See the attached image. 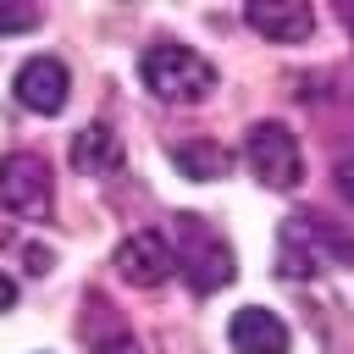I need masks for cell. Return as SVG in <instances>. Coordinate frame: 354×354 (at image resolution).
Masks as SVG:
<instances>
[{
	"label": "cell",
	"instance_id": "9a60e30c",
	"mask_svg": "<svg viewBox=\"0 0 354 354\" xmlns=\"http://www.w3.org/2000/svg\"><path fill=\"white\" fill-rule=\"evenodd\" d=\"M11 304H17V282H11V277H6V271H0V315H6V310H11Z\"/></svg>",
	"mask_w": 354,
	"mask_h": 354
},
{
	"label": "cell",
	"instance_id": "277c9868",
	"mask_svg": "<svg viewBox=\"0 0 354 354\" xmlns=\"http://www.w3.org/2000/svg\"><path fill=\"white\" fill-rule=\"evenodd\" d=\"M243 160H249V171H254L266 188H277V194H293L299 177H304L299 138H293L282 122H254L249 138H243Z\"/></svg>",
	"mask_w": 354,
	"mask_h": 354
},
{
	"label": "cell",
	"instance_id": "52a82bcc",
	"mask_svg": "<svg viewBox=\"0 0 354 354\" xmlns=\"http://www.w3.org/2000/svg\"><path fill=\"white\" fill-rule=\"evenodd\" d=\"M116 271H122V282H133V288H160V282H171L177 277V260H171V243H166V232H133V238H122L116 243Z\"/></svg>",
	"mask_w": 354,
	"mask_h": 354
},
{
	"label": "cell",
	"instance_id": "6da1fadb",
	"mask_svg": "<svg viewBox=\"0 0 354 354\" xmlns=\"http://www.w3.org/2000/svg\"><path fill=\"white\" fill-rule=\"evenodd\" d=\"M354 266V227L326 216V210H299L282 221L277 238V271L282 277H315V271H337Z\"/></svg>",
	"mask_w": 354,
	"mask_h": 354
},
{
	"label": "cell",
	"instance_id": "8fae6325",
	"mask_svg": "<svg viewBox=\"0 0 354 354\" xmlns=\"http://www.w3.org/2000/svg\"><path fill=\"white\" fill-rule=\"evenodd\" d=\"M171 160H177V171L194 177V183H216V177L232 171V149L216 144V138H177V144H171Z\"/></svg>",
	"mask_w": 354,
	"mask_h": 354
},
{
	"label": "cell",
	"instance_id": "5bb4252c",
	"mask_svg": "<svg viewBox=\"0 0 354 354\" xmlns=\"http://www.w3.org/2000/svg\"><path fill=\"white\" fill-rule=\"evenodd\" d=\"M332 177H337V194L354 205V155H337V166H332Z\"/></svg>",
	"mask_w": 354,
	"mask_h": 354
},
{
	"label": "cell",
	"instance_id": "7c38bea8",
	"mask_svg": "<svg viewBox=\"0 0 354 354\" xmlns=\"http://www.w3.org/2000/svg\"><path fill=\"white\" fill-rule=\"evenodd\" d=\"M28 28H39V6L0 0V33H28Z\"/></svg>",
	"mask_w": 354,
	"mask_h": 354
},
{
	"label": "cell",
	"instance_id": "3957f363",
	"mask_svg": "<svg viewBox=\"0 0 354 354\" xmlns=\"http://www.w3.org/2000/svg\"><path fill=\"white\" fill-rule=\"evenodd\" d=\"M138 77H144V88H149L160 105H199V100H210V88H216V66H210L199 50L171 44V39L149 44V50L138 55Z\"/></svg>",
	"mask_w": 354,
	"mask_h": 354
},
{
	"label": "cell",
	"instance_id": "5b68a950",
	"mask_svg": "<svg viewBox=\"0 0 354 354\" xmlns=\"http://www.w3.org/2000/svg\"><path fill=\"white\" fill-rule=\"evenodd\" d=\"M0 205L22 221H44L55 205V183H50V160L33 149H11L0 160Z\"/></svg>",
	"mask_w": 354,
	"mask_h": 354
},
{
	"label": "cell",
	"instance_id": "7a4b0ae2",
	"mask_svg": "<svg viewBox=\"0 0 354 354\" xmlns=\"http://www.w3.org/2000/svg\"><path fill=\"white\" fill-rule=\"evenodd\" d=\"M171 260H177V277L194 288V293H216V288H227L232 282V243L205 221V216H194V210H177L171 216Z\"/></svg>",
	"mask_w": 354,
	"mask_h": 354
},
{
	"label": "cell",
	"instance_id": "8992f818",
	"mask_svg": "<svg viewBox=\"0 0 354 354\" xmlns=\"http://www.w3.org/2000/svg\"><path fill=\"white\" fill-rule=\"evenodd\" d=\"M11 94L33 116H61L66 111V94H72V72H66L61 55H28L17 66V77H11Z\"/></svg>",
	"mask_w": 354,
	"mask_h": 354
},
{
	"label": "cell",
	"instance_id": "ba28073f",
	"mask_svg": "<svg viewBox=\"0 0 354 354\" xmlns=\"http://www.w3.org/2000/svg\"><path fill=\"white\" fill-rule=\"evenodd\" d=\"M243 22L260 39H271V44H304L315 33V11L304 0H249L243 6Z\"/></svg>",
	"mask_w": 354,
	"mask_h": 354
},
{
	"label": "cell",
	"instance_id": "4fadbf2b",
	"mask_svg": "<svg viewBox=\"0 0 354 354\" xmlns=\"http://www.w3.org/2000/svg\"><path fill=\"white\" fill-rule=\"evenodd\" d=\"M94 354H144V348H138V337H133V332H116V337H100V343H94Z\"/></svg>",
	"mask_w": 354,
	"mask_h": 354
},
{
	"label": "cell",
	"instance_id": "30bf717a",
	"mask_svg": "<svg viewBox=\"0 0 354 354\" xmlns=\"http://www.w3.org/2000/svg\"><path fill=\"white\" fill-rule=\"evenodd\" d=\"M72 171L77 177H116L122 171V138L105 122H88L83 133H72Z\"/></svg>",
	"mask_w": 354,
	"mask_h": 354
},
{
	"label": "cell",
	"instance_id": "9c48e42d",
	"mask_svg": "<svg viewBox=\"0 0 354 354\" xmlns=\"http://www.w3.org/2000/svg\"><path fill=\"white\" fill-rule=\"evenodd\" d=\"M227 343H232V354H288L293 332H288V321H282L277 310L243 304V310H232V321H227Z\"/></svg>",
	"mask_w": 354,
	"mask_h": 354
}]
</instances>
